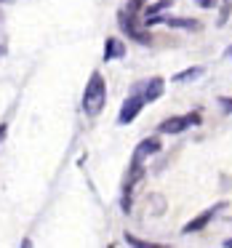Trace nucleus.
I'll use <instances>...</instances> for the list:
<instances>
[{"label":"nucleus","instance_id":"obj_1","mask_svg":"<svg viewBox=\"0 0 232 248\" xmlns=\"http://www.w3.org/2000/svg\"><path fill=\"white\" fill-rule=\"evenodd\" d=\"M104 99H107V88H104V80L99 72H93L91 80H88V88L83 93V112L86 115H99L104 107Z\"/></svg>","mask_w":232,"mask_h":248},{"label":"nucleus","instance_id":"obj_2","mask_svg":"<svg viewBox=\"0 0 232 248\" xmlns=\"http://www.w3.org/2000/svg\"><path fill=\"white\" fill-rule=\"evenodd\" d=\"M144 104H147V102H144V96H131L128 102L123 104V109H120L118 120H120L123 125H125V123H131V120H134L136 115H139V109L144 107Z\"/></svg>","mask_w":232,"mask_h":248},{"label":"nucleus","instance_id":"obj_3","mask_svg":"<svg viewBox=\"0 0 232 248\" xmlns=\"http://www.w3.org/2000/svg\"><path fill=\"white\" fill-rule=\"evenodd\" d=\"M189 123H198V118H187V115H179V118H168V120H163V125H160V131L163 134H179V131H184Z\"/></svg>","mask_w":232,"mask_h":248},{"label":"nucleus","instance_id":"obj_4","mask_svg":"<svg viewBox=\"0 0 232 248\" xmlns=\"http://www.w3.org/2000/svg\"><path fill=\"white\" fill-rule=\"evenodd\" d=\"M219 208H221V203H219V205H214V208H208V211H203V214H200L198 219H192L189 224H184V232H187V235H189V232H200L211 219H214V214H216Z\"/></svg>","mask_w":232,"mask_h":248},{"label":"nucleus","instance_id":"obj_5","mask_svg":"<svg viewBox=\"0 0 232 248\" xmlns=\"http://www.w3.org/2000/svg\"><path fill=\"white\" fill-rule=\"evenodd\" d=\"M160 91H163V80H160V78L150 80V88H147V93H144V102H152V99H157V96H160Z\"/></svg>","mask_w":232,"mask_h":248},{"label":"nucleus","instance_id":"obj_6","mask_svg":"<svg viewBox=\"0 0 232 248\" xmlns=\"http://www.w3.org/2000/svg\"><path fill=\"white\" fill-rule=\"evenodd\" d=\"M160 150V141L157 139H144L139 144V155H152V152H157Z\"/></svg>","mask_w":232,"mask_h":248},{"label":"nucleus","instance_id":"obj_7","mask_svg":"<svg viewBox=\"0 0 232 248\" xmlns=\"http://www.w3.org/2000/svg\"><path fill=\"white\" fill-rule=\"evenodd\" d=\"M198 75H200V70H189V72H179L173 80H176V83H184V80H192V78H198Z\"/></svg>","mask_w":232,"mask_h":248},{"label":"nucleus","instance_id":"obj_8","mask_svg":"<svg viewBox=\"0 0 232 248\" xmlns=\"http://www.w3.org/2000/svg\"><path fill=\"white\" fill-rule=\"evenodd\" d=\"M115 54H118V56H123L125 51H123V48H118V46H115V40H109V51H107V59H109V56H115Z\"/></svg>","mask_w":232,"mask_h":248},{"label":"nucleus","instance_id":"obj_9","mask_svg":"<svg viewBox=\"0 0 232 248\" xmlns=\"http://www.w3.org/2000/svg\"><path fill=\"white\" fill-rule=\"evenodd\" d=\"M221 104H224L227 109H232V99H221Z\"/></svg>","mask_w":232,"mask_h":248},{"label":"nucleus","instance_id":"obj_10","mask_svg":"<svg viewBox=\"0 0 232 248\" xmlns=\"http://www.w3.org/2000/svg\"><path fill=\"white\" fill-rule=\"evenodd\" d=\"M3 136H6V125H0V139H3Z\"/></svg>","mask_w":232,"mask_h":248},{"label":"nucleus","instance_id":"obj_11","mask_svg":"<svg viewBox=\"0 0 232 248\" xmlns=\"http://www.w3.org/2000/svg\"><path fill=\"white\" fill-rule=\"evenodd\" d=\"M227 56H232V46H230V51H227Z\"/></svg>","mask_w":232,"mask_h":248}]
</instances>
